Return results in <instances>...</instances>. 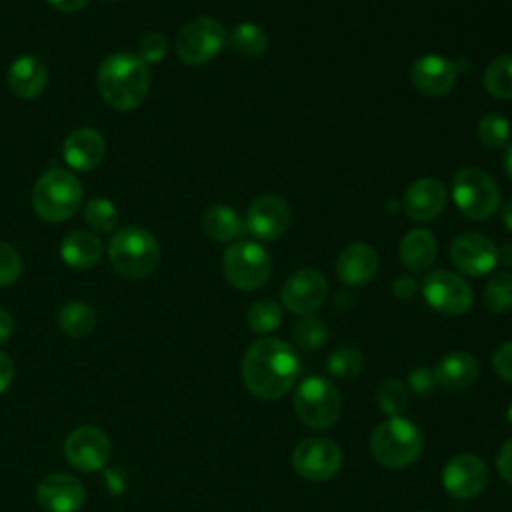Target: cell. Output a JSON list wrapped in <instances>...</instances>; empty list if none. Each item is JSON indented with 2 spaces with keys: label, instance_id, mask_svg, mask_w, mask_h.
<instances>
[{
  "label": "cell",
  "instance_id": "6da1fadb",
  "mask_svg": "<svg viewBox=\"0 0 512 512\" xmlns=\"http://www.w3.org/2000/svg\"><path fill=\"white\" fill-rule=\"evenodd\" d=\"M298 374L300 358L284 340L260 338L244 352L242 378L256 398L278 400L294 386Z\"/></svg>",
  "mask_w": 512,
  "mask_h": 512
},
{
  "label": "cell",
  "instance_id": "7a4b0ae2",
  "mask_svg": "<svg viewBox=\"0 0 512 512\" xmlns=\"http://www.w3.org/2000/svg\"><path fill=\"white\" fill-rule=\"evenodd\" d=\"M96 84L102 98L116 110L128 112L138 108L150 86V72L132 52L108 54L98 68Z\"/></svg>",
  "mask_w": 512,
  "mask_h": 512
},
{
  "label": "cell",
  "instance_id": "3957f363",
  "mask_svg": "<svg viewBox=\"0 0 512 512\" xmlns=\"http://www.w3.org/2000/svg\"><path fill=\"white\" fill-rule=\"evenodd\" d=\"M108 258L112 268L130 280L150 276L160 260L156 238L138 226H126L112 234L108 242Z\"/></svg>",
  "mask_w": 512,
  "mask_h": 512
},
{
  "label": "cell",
  "instance_id": "277c9868",
  "mask_svg": "<svg viewBox=\"0 0 512 512\" xmlns=\"http://www.w3.org/2000/svg\"><path fill=\"white\" fill-rule=\"evenodd\" d=\"M424 440L418 426L402 416L378 424L370 436V452L384 468L400 470L410 466L422 452Z\"/></svg>",
  "mask_w": 512,
  "mask_h": 512
},
{
  "label": "cell",
  "instance_id": "5b68a950",
  "mask_svg": "<svg viewBox=\"0 0 512 512\" xmlns=\"http://www.w3.org/2000/svg\"><path fill=\"white\" fill-rule=\"evenodd\" d=\"M82 202L78 178L64 168L46 170L32 188V206L44 222H64L76 214Z\"/></svg>",
  "mask_w": 512,
  "mask_h": 512
},
{
  "label": "cell",
  "instance_id": "8992f818",
  "mask_svg": "<svg viewBox=\"0 0 512 512\" xmlns=\"http://www.w3.org/2000/svg\"><path fill=\"white\" fill-rule=\"evenodd\" d=\"M294 410L300 422L314 430H324L340 418L342 396L326 378L308 376L294 392Z\"/></svg>",
  "mask_w": 512,
  "mask_h": 512
},
{
  "label": "cell",
  "instance_id": "52a82bcc",
  "mask_svg": "<svg viewBox=\"0 0 512 512\" xmlns=\"http://www.w3.org/2000/svg\"><path fill=\"white\" fill-rule=\"evenodd\" d=\"M452 200L470 220H486L500 206V188L484 170L466 166L454 174Z\"/></svg>",
  "mask_w": 512,
  "mask_h": 512
},
{
  "label": "cell",
  "instance_id": "ba28073f",
  "mask_svg": "<svg viewBox=\"0 0 512 512\" xmlns=\"http://www.w3.org/2000/svg\"><path fill=\"white\" fill-rule=\"evenodd\" d=\"M222 272L238 290H258L264 286L272 272L270 254L256 242H236L222 254Z\"/></svg>",
  "mask_w": 512,
  "mask_h": 512
},
{
  "label": "cell",
  "instance_id": "9c48e42d",
  "mask_svg": "<svg viewBox=\"0 0 512 512\" xmlns=\"http://www.w3.org/2000/svg\"><path fill=\"white\" fill-rule=\"evenodd\" d=\"M226 42L228 32L218 20L198 16L180 28L176 36V54L184 64L200 66L216 58Z\"/></svg>",
  "mask_w": 512,
  "mask_h": 512
},
{
  "label": "cell",
  "instance_id": "30bf717a",
  "mask_svg": "<svg viewBox=\"0 0 512 512\" xmlns=\"http://www.w3.org/2000/svg\"><path fill=\"white\" fill-rule=\"evenodd\" d=\"M342 450L330 438L312 436L302 440L292 452V468L306 480L324 482L338 474Z\"/></svg>",
  "mask_w": 512,
  "mask_h": 512
},
{
  "label": "cell",
  "instance_id": "8fae6325",
  "mask_svg": "<svg viewBox=\"0 0 512 512\" xmlns=\"http://www.w3.org/2000/svg\"><path fill=\"white\" fill-rule=\"evenodd\" d=\"M422 296L430 308L446 316H460L472 306V290L464 278L448 270H434L422 280Z\"/></svg>",
  "mask_w": 512,
  "mask_h": 512
},
{
  "label": "cell",
  "instance_id": "7c38bea8",
  "mask_svg": "<svg viewBox=\"0 0 512 512\" xmlns=\"http://www.w3.org/2000/svg\"><path fill=\"white\" fill-rule=\"evenodd\" d=\"M110 454V438L98 426H78L64 440V456L68 464L80 472L102 470Z\"/></svg>",
  "mask_w": 512,
  "mask_h": 512
},
{
  "label": "cell",
  "instance_id": "4fadbf2b",
  "mask_svg": "<svg viewBox=\"0 0 512 512\" xmlns=\"http://www.w3.org/2000/svg\"><path fill=\"white\" fill-rule=\"evenodd\" d=\"M326 296H328V282L318 270H312V268H302L292 272L280 290L284 308L298 316L316 312L324 304Z\"/></svg>",
  "mask_w": 512,
  "mask_h": 512
},
{
  "label": "cell",
  "instance_id": "5bb4252c",
  "mask_svg": "<svg viewBox=\"0 0 512 512\" xmlns=\"http://www.w3.org/2000/svg\"><path fill=\"white\" fill-rule=\"evenodd\" d=\"M442 484L454 498H476L488 486V468L484 460L474 454H458L446 462L442 470Z\"/></svg>",
  "mask_w": 512,
  "mask_h": 512
},
{
  "label": "cell",
  "instance_id": "9a60e30c",
  "mask_svg": "<svg viewBox=\"0 0 512 512\" xmlns=\"http://www.w3.org/2000/svg\"><path fill=\"white\" fill-rule=\"evenodd\" d=\"M290 220V206L276 194H262L254 198L246 212L248 232L264 242L280 238L288 230Z\"/></svg>",
  "mask_w": 512,
  "mask_h": 512
},
{
  "label": "cell",
  "instance_id": "2e32d148",
  "mask_svg": "<svg viewBox=\"0 0 512 512\" xmlns=\"http://www.w3.org/2000/svg\"><path fill=\"white\" fill-rule=\"evenodd\" d=\"M452 264L468 276H484L498 264L496 244L476 232L458 234L450 244Z\"/></svg>",
  "mask_w": 512,
  "mask_h": 512
},
{
  "label": "cell",
  "instance_id": "e0dca14e",
  "mask_svg": "<svg viewBox=\"0 0 512 512\" xmlns=\"http://www.w3.org/2000/svg\"><path fill=\"white\" fill-rule=\"evenodd\" d=\"M408 78L418 92L426 96H444L454 88L458 68L452 60L440 54H424L412 62Z\"/></svg>",
  "mask_w": 512,
  "mask_h": 512
},
{
  "label": "cell",
  "instance_id": "ac0fdd59",
  "mask_svg": "<svg viewBox=\"0 0 512 512\" xmlns=\"http://www.w3.org/2000/svg\"><path fill=\"white\" fill-rule=\"evenodd\" d=\"M84 500V486L70 474H48L36 488V502L44 512H78L84 506Z\"/></svg>",
  "mask_w": 512,
  "mask_h": 512
},
{
  "label": "cell",
  "instance_id": "d6986e66",
  "mask_svg": "<svg viewBox=\"0 0 512 512\" xmlns=\"http://www.w3.org/2000/svg\"><path fill=\"white\" fill-rule=\"evenodd\" d=\"M402 204L412 220H434L446 206V188L436 178H418L406 188Z\"/></svg>",
  "mask_w": 512,
  "mask_h": 512
},
{
  "label": "cell",
  "instance_id": "ffe728a7",
  "mask_svg": "<svg viewBox=\"0 0 512 512\" xmlns=\"http://www.w3.org/2000/svg\"><path fill=\"white\" fill-rule=\"evenodd\" d=\"M104 152L106 142L94 128H76L66 136L62 144V156L66 164L80 172L96 168L102 162Z\"/></svg>",
  "mask_w": 512,
  "mask_h": 512
},
{
  "label": "cell",
  "instance_id": "44dd1931",
  "mask_svg": "<svg viewBox=\"0 0 512 512\" xmlns=\"http://www.w3.org/2000/svg\"><path fill=\"white\" fill-rule=\"evenodd\" d=\"M378 272V254L366 242L348 244L336 260V274L348 286H364Z\"/></svg>",
  "mask_w": 512,
  "mask_h": 512
},
{
  "label": "cell",
  "instance_id": "7402d4cb",
  "mask_svg": "<svg viewBox=\"0 0 512 512\" xmlns=\"http://www.w3.org/2000/svg\"><path fill=\"white\" fill-rule=\"evenodd\" d=\"M46 82L48 72L40 58L32 54H22L16 60H12L8 68V86L14 96L22 100L36 98L46 88Z\"/></svg>",
  "mask_w": 512,
  "mask_h": 512
},
{
  "label": "cell",
  "instance_id": "603a6c76",
  "mask_svg": "<svg viewBox=\"0 0 512 512\" xmlns=\"http://www.w3.org/2000/svg\"><path fill=\"white\" fill-rule=\"evenodd\" d=\"M432 370H434L436 384H440L442 388L464 390L476 382L480 368H478V360L472 354L456 350L442 356Z\"/></svg>",
  "mask_w": 512,
  "mask_h": 512
},
{
  "label": "cell",
  "instance_id": "cb8c5ba5",
  "mask_svg": "<svg viewBox=\"0 0 512 512\" xmlns=\"http://www.w3.org/2000/svg\"><path fill=\"white\" fill-rule=\"evenodd\" d=\"M60 258L76 270H86L102 258V242L94 232L74 230L60 242Z\"/></svg>",
  "mask_w": 512,
  "mask_h": 512
},
{
  "label": "cell",
  "instance_id": "d4e9b609",
  "mask_svg": "<svg viewBox=\"0 0 512 512\" xmlns=\"http://www.w3.org/2000/svg\"><path fill=\"white\" fill-rule=\"evenodd\" d=\"M398 252H400V262L408 270L422 272L436 258V238L428 230H424V228L410 230L402 238Z\"/></svg>",
  "mask_w": 512,
  "mask_h": 512
},
{
  "label": "cell",
  "instance_id": "484cf974",
  "mask_svg": "<svg viewBox=\"0 0 512 512\" xmlns=\"http://www.w3.org/2000/svg\"><path fill=\"white\" fill-rule=\"evenodd\" d=\"M242 220L236 210L224 204L208 208L202 216V230L216 242H230L242 234Z\"/></svg>",
  "mask_w": 512,
  "mask_h": 512
},
{
  "label": "cell",
  "instance_id": "4316f807",
  "mask_svg": "<svg viewBox=\"0 0 512 512\" xmlns=\"http://www.w3.org/2000/svg\"><path fill=\"white\" fill-rule=\"evenodd\" d=\"M58 326L70 338H84L96 328V312L82 300L66 302L58 312Z\"/></svg>",
  "mask_w": 512,
  "mask_h": 512
},
{
  "label": "cell",
  "instance_id": "83f0119b",
  "mask_svg": "<svg viewBox=\"0 0 512 512\" xmlns=\"http://www.w3.org/2000/svg\"><path fill=\"white\" fill-rule=\"evenodd\" d=\"M228 42L238 54L246 58H260L268 50V34L254 22L236 24L230 32Z\"/></svg>",
  "mask_w": 512,
  "mask_h": 512
},
{
  "label": "cell",
  "instance_id": "f1b7e54d",
  "mask_svg": "<svg viewBox=\"0 0 512 512\" xmlns=\"http://www.w3.org/2000/svg\"><path fill=\"white\" fill-rule=\"evenodd\" d=\"M484 90L494 98L512 100V54L496 56L484 70Z\"/></svg>",
  "mask_w": 512,
  "mask_h": 512
},
{
  "label": "cell",
  "instance_id": "f546056e",
  "mask_svg": "<svg viewBox=\"0 0 512 512\" xmlns=\"http://www.w3.org/2000/svg\"><path fill=\"white\" fill-rule=\"evenodd\" d=\"M84 220L94 232H112L118 226V208L104 196H94L84 206Z\"/></svg>",
  "mask_w": 512,
  "mask_h": 512
},
{
  "label": "cell",
  "instance_id": "4dcf8cb0",
  "mask_svg": "<svg viewBox=\"0 0 512 512\" xmlns=\"http://www.w3.org/2000/svg\"><path fill=\"white\" fill-rule=\"evenodd\" d=\"M484 304L494 314H504L512 310V274H494L484 286Z\"/></svg>",
  "mask_w": 512,
  "mask_h": 512
},
{
  "label": "cell",
  "instance_id": "1f68e13d",
  "mask_svg": "<svg viewBox=\"0 0 512 512\" xmlns=\"http://www.w3.org/2000/svg\"><path fill=\"white\" fill-rule=\"evenodd\" d=\"M292 336L302 350H318L326 342L328 330L322 318L314 314H306L292 324Z\"/></svg>",
  "mask_w": 512,
  "mask_h": 512
},
{
  "label": "cell",
  "instance_id": "d6a6232c",
  "mask_svg": "<svg viewBox=\"0 0 512 512\" xmlns=\"http://www.w3.org/2000/svg\"><path fill=\"white\" fill-rule=\"evenodd\" d=\"M362 368H364V356L360 350L352 346H340L332 350L330 356L326 358V370L336 378L350 380L356 374H360Z\"/></svg>",
  "mask_w": 512,
  "mask_h": 512
},
{
  "label": "cell",
  "instance_id": "836d02e7",
  "mask_svg": "<svg viewBox=\"0 0 512 512\" xmlns=\"http://www.w3.org/2000/svg\"><path fill=\"white\" fill-rule=\"evenodd\" d=\"M282 322V308L274 300H258L246 314V324L256 334H268Z\"/></svg>",
  "mask_w": 512,
  "mask_h": 512
},
{
  "label": "cell",
  "instance_id": "e575fe53",
  "mask_svg": "<svg viewBox=\"0 0 512 512\" xmlns=\"http://www.w3.org/2000/svg\"><path fill=\"white\" fill-rule=\"evenodd\" d=\"M510 122L502 114H484L476 124V136L486 148H502L510 140Z\"/></svg>",
  "mask_w": 512,
  "mask_h": 512
},
{
  "label": "cell",
  "instance_id": "d590c367",
  "mask_svg": "<svg viewBox=\"0 0 512 512\" xmlns=\"http://www.w3.org/2000/svg\"><path fill=\"white\" fill-rule=\"evenodd\" d=\"M376 404L390 418L400 416L404 412V408L408 406V388H406V384H402L396 378L384 380L376 388Z\"/></svg>",
  "mask_w": 512,
  "mask_h": 512
},
{
  "label": "cell",
  "instance_id": "8d00e7d4",
  "mask_svg": "<svg viewBox=\"0 0 512 512\" xmlns=\"http://www.w3.org/2000/svg\"><path fill=\"white\" fill-rule=\"evenodd\" d=\"M168 52V40L164 34L158 32H148L138 40V52L136 56L146 62V64H156L160 60H164Z\"/></svg>",
  "mask_w": 512,
  "mask_h": 512
},
{
  "label": "cell",
  "instance_id": "74e56055",
  "mask_svg": "<svg viewBox=\"0 0 512 512\" xmlns=\"http://www.w3.org/2000/svg\"><path fill=\"white\" fill-rule=\"evenodd\" d=\"M22 258L10 244L0 240V286H10L20 278Z\"/></svg>",
  "mask_w": 512,
  "mask_h": 512
},
{
  "label": "cell",
  "instance_id": "f35d334b",
  "mask_svg": "<svg viewBox=\"0 0 512 512\" xmlns=\"http://www.w3.org/2000/svg\"><path fill=\"white\" fill-rule=\"evenodd\" d=\"M408 386L418 394V396H430L436 388V378L434 370L428 366H416L408 372Z\"/></svg>",
  "mask_w": 512,
  "mask_h": 512
},
{
  "label": "cell",
  "instance_id": "ab89813d",
  "mask_svg": "<svg viewBox=\"0 0 512 512\" xmlns=\"http://www.w3.org/2000/svg\"><path fill=\"white\" fill-rule=\"evenodd\" d=\"M492 366H494V372L512 384V340L500 344L492 356Z\"/></svg>",
  "mask_w": 512,
  "mask_h": 512
},
{
  "label": "cell",
  "instance_id": "60d3db41",
  "mask_svg": "<svg viewBox=\"0 0 512 512\" xmlns=\"http://www.w3.org/2000/svg\"><path fill=\"white\" fill-rule=\"evenodd\" d=\"M496 468L500 472V476L512 484V438L506 440L502 446H500V452H498V458H496Z\"/></svg>",
  "mask_w": 512,
  "mask_h": 512
},
{
  "label": "cell",
  "instance_id": "b9f144b4",
  "mask_svg": "<svg viewBox=\"0 0 512 512\" xmlns=\"http://www.w3.org/2000/svg\"><path fill=\"white\" fill-rule=\"evenodd\" d=\"M418 290V284L414 282V278L410 276H398L392 284V292L400 298V300H410Z\"/></svg>",
  "mask_w": 512,
  "mask_h": 512
},
{
  "label": "cell",
  "instance_id": "7bdbcfd3",
  "mask_svg": "<svg viewBox=\"0 0 512 512\" xmlns=\"http://www.w3.org/2000/svg\"><path fill=\"white\" fill-rule=\"evenodd\" d=\"M12 380H14V364L4 352H0V394L8 390Z\"/></svg>",
  "mask_w": 512,
  "mask_h": 512
},
{
  "label": "cell",
  "instance_id": "ee69618b",
  "mask_svg": "<svg viewBox=\"0 0 512 512\" xmlns=\"http://www.w3.org/2000/svg\"><path fill=\"white\" fill-rule=\"evenodd\" d=\"M52 8L60 10V12H78L82 8H86V4L90 0H46Z\"/></svg>",
  "mask_w": 512,
  "mask_h": 512
},
{
  "label": "cell",
  "instance_id": "f6af8a7d",
  "mask_svg": "<svg viewBox=\"0 0 512 512\" xmlns=\"http://www.w3.org/2000/svg\"><path fill=\"white\" fill-rule=\"evenodd\" d=\"M14 332V320L12 316L0 306V344L6 342Z\"/></svg>",
  "mask_w": 512,
  "mask_h": 512
},
{
  "label": "cell",
  "instance_id": "bcb514c9",
  "mask_svg": "<svg viewBox=\"0 0 512 512\" xmlns=\"http://www.w3.org/2000/svg\"><path fill=\"white\" fill-rule=\"evenodd\" d=\"M498 262L512 268V242H506L504 246L498 248Z\"/></svg>",
  "mask_w": 512,
  "mask_h": 512
},
{
  "label": "cell",
  "instance_id": "7dc6e473",
  "mask_svg": "<svg viewBox=\"0 0 512 512\" xmlns=\"http://www.w3.org/2000/svg\"><path fill=\"white\" fill-rule=\"evenodd\" d=\"M502 224L512 232V200H508L504 206H502Z\"/></svg>",
  "mask_w": 512,
  "mask_h": 512
},
{
  "label": "cell",
  "instance_id": "c3c4849f",
  "mask_svg": "<svg viewBox=\"0 0 512 512\" xmlns=\"http://www.w3.org/2000/svg\"><path fill=\"white\" fill-rule=\"evenodd\" d=\"M502 164H504V172H506V174H508V178L512 180V142L506 146V152H504Z\"/></svg>",
  "mask_w": 512,
  "mask_h": 512
},
{
  "label": "cell",
  "instance_id": "681fc988",
  "mask_svg": "<svg viewBox=\"0 0 512 512\" xmlns=\"http://www.w3.org/2000/svg\"><path fill=\"white\" fill-rule=\"evenodd\" d=\"M506 418H508V422L512 424V402H510V406H508V410H506Z\"/></svg>",
  "mask_w": 512,
  "mask_h": 512
},
{
  "label": "cell",
  "instance_id": "f907efd6",
  "mask_svg": "<svg viewBox=\"0 0 512 512\" xmlns=\"http://www.w3.org/2000/svg\"><path fill=\"white\" fill-rule=\"evenodd\" d=\"M104 2H112V0H104Z\"/></svg>",
  "mask_w": 512,
  "mask_h": 512
},
{
  "label": "cell",
  "instance_id": "816d5d0a",
  "mask_svg": "<svg viewBox=\"0 0 512 512\" xmlns=\"http://www.w3.org/2000/svg\"><path fill=\"white\" fill-rule=\"evenodd\" d=\"M420 512H428V510H420Z\"/></svg>",
  "mask_w": 512,
  "mask_h": 512
}]
</instances>
